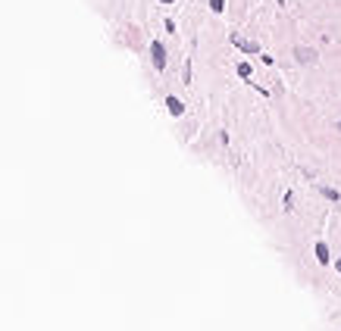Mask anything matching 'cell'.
Here are the masks:
<instances>
[{"mask_svg":"<svg viewBox=\"0 0 341 331\" xmlns=\"http://www.w3.org/2000/svg\"><path fill=\"white\" fill-rule=\"evenodd\" d=\"M210 10L213 13H222L225 10V0H210Z\"/></svg>","mask_w":341,"mask_h":331,"instance_id":"obj_6","label":"cell"},{"mask_svg":"<svg viewBox=\"0 0 341 331\" xmlns=\"http://www.w3.org/2000/svg\"><path fill=\"white\" fill-rule=\"evenodd\" d=\"M338 132H341V122H338Z\"/></svg>","mask_w":341,"mask_h":331,"instance_id":"obj_10","label":"cell"},{"mask_svg":"<svg viewBox=\"0 0 341 331\" xmlns=\"http://www.w3.org/2000/svg\"><path fill=\"white\" fill-rule=\"evenodd\" d=\"M335 269H338V275H341V260H338V263H335Z\"/></svg>","mask_w":341,"mask_h":331,"instance_id":"obj_8","label":"cell"},{"mask_svg":"<svg viewBox=\"0 0 341 331\" xmlns=\"http://www.w3.org/2000/svg\"><path fill=\"white\" fill-rule=\"evenodd\" d=\"M150 60H154V66H157V69H163V66H166V50H163V44H157V41L150 44Z\"/></svg>","mask_w":341,"mask_h":331,"instance_id":"obj_1","label":"cell"},{"mask_svg":"<svg viewBox=\"0 0 341 331\" xmlns=\"http://www.w3.org/2000/svg\"><path fill=\"white\" fill-rule=\"evenodd\" d=\"M163 4H172V0H163Z\"/></svg>","mask_w":341,"mask_h":331,"instance_id":"obj_9","label":"cell"},{"mask_svg":"<svg viewBox=\"0 0 341 331\" xmlns=\"http://www.w3.org/2000/svg\"><path fill=\"white\" fill-rule=\"evenodd\" d=\"M316 260H319L322 266H329V260H332V256H329V247H326V244H322V241L316 244Z\"/></svg>","mask_w":341,"mask_h":331,"instance_id":"obj_3","label":"cell"},{"mask_svg":"<svg viewBox=\"0 0 341 331\" xmlns=\"http://www.w3.org/2000/svg\"><path fill=\"white\" fill-rule=\"evenodd\" d=\"M297 60H300V63H313V60H316V53H313V50H304V47H297Z\"/></svg>","mask_w":341,"mask_h":331,"instance_id":"obj_5","label":"cell"},{"mask_svg":"<svg viewBox=\"0 0 341 331\" xmlns=\"http://www.w3.org/2000/svg\"><path fill=\"white\" fill-rule=\"evenodd\" d=\"M166 106H169L172 116H182L185 113V106H182V100H178V97H166Z\"/></svg>","mask_w":341,"mask_h":331,"instance_id":"obj_2","label":"cell"},{"mask_svg":"<svg viewBox=\"0 0 341 331\" xmlns=\"http://www.w3.org/2000/svg\"><path fill=\"white\" fill-rule=\"evenodd\" d=\"M232 44H235V47H241V50H247V53H257V44H250V41H241L238 34H232Z\"/></svg>","mask_w":341,"mask_h":331,"instance_id":"obj_4","label":"cell"},{"mask_svg":"<svg viewBox=\"0 0 341 331\" xmlns=\"http://www.w3.org/2000/svg\"><path fill=\"white\" fill-rule=\"evenodd\" d=\"M238 75H241V78H247V75H250V66H247V63H241V66H238Z\"/></svg>","mask_w":341,"mask_h":331,"instance_id":"obj_7","label":"cell"}]
</instances>
